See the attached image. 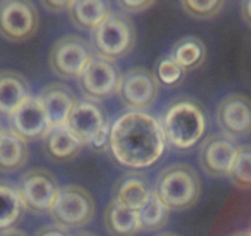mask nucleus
I'll list each match as a JSON object with an SVG mask.
<instances>
[{"mask_svg":"<svg viewBox=\"0 0 251 236\" xmlns=\"http://www.w3.org/2000/svg\"><path fill=\"white\" fill-rule=\"evenodd\" d=\"M38 26L39 15L33 2L0 1V37L10 42H24L36 34Z\"/></svg>","mask_w":251,"mask_h":236,"instance_id":"9","label":"nucleus"},{"mask_svg":"<svg viewBox=\"0 0 251 236\" xmlns=\"http://www.w3.org/2000/svg\"><path fill=\"white\" fill-rule=\"evenodd\" d=\"M239 145L235 139L223 134H211L203 140L199 151V162L211 177H229Z\"/></svg>","mask_w":251,"mask_h":236,"instance_id":"11","label":"nucleus"},{"mask_svg":"<svg viewBox=\"0 0 251 236\" xmlns=\"http://www.w3.org/2000/svg\"><path fill=\"white\" fill-rule=\"evenodd\" d=\"M181 7L189 16L194 19L205 20L211 19L221 12L225 6V1L215 0V1H194V0H184L180 2Z\"/></svg>","mask_w":251,"mask_h":236,"instance_id":"27","label":"nucleus"},{"mask_svg":"<svg viewBox=\"0 0 251 236\" xmlns=\"http://www.w3.org/2000/svg\"><path fill=\"white\" fill-rule=\"evenodd\" d=\"M26 211L17 184L0 179V231L12 229Z\"/></svg>","mask_w":251,"mask_h":236,"instance_id":"22","label":"nucleus"},{"mask_svg":"<svg viewBox=\"0 0 251 236\" xmlns=\"http://www.w3.org/2000/svg\"><path fill=\"white\" fill-rule=\"evenodd\" d=\"M68 12L74 26L81 31L91 32L112 14L109 2L100 0L73 1Z\"/></svg>","mask_w":251,"mask_h":236,"instance_id":"20","label":"nucleus"},{"mask_svg":"<svg viewBox=\"0 0 251 236\" xmlns=\"http://www.w3.org/2000/svg\"><path fill=\"white\" fill-rule=\"evenodd\" d=\"M137 213H139L141 230H158L168 223L169 209L162 203V201L157 197L154 191L150 201L140 210H137Z\"/></svg>","mask_w":251,"mask_h":236,"instance_id":"24","label":"nucleus"},{"mask_svg":"<svg viewBox=\"0 0 251 236\" xmlns=\"http://www.w3.org/2000/svg\"><path fill=\"white\" fill-rule=\"evenodd\" d=\"M159 83L154 73L146 68H132L123 74L120 81V101L131 111H145L157 101Z\"/></svg>","mask_w":251,"mask_h":236,"instance_id":"10","label":"nucleus"},{"mask_svg":"<svg viewBox=\"0 0 251 236\" xmlns=\"http://www.w3.org/2000/svg\"><path fill=\"white\" fill-rule=\"evenodd\" d=\"M185 74L186 71L176 61H174L171 56L161 57L157 60L154 75L158 83L167 88H176L183 83Z\"/></svg>","mask_w":251,"mask_h":236,"instance_id":"26","label":"nucleus"},{"mask_svg":"<svg viewBox=\"0 0 251 236\" xmlns=\"http://www.w3.org/2000/svg\"><path fill=\"white\" fill-rule=\"evenodd\" d=\"M216 119L223 134L233 139L251 134V98L243 93L227 95L218 103Z\"/></svg>","mask_w":251,"mask_h":236,"instance_id":"12","label":"nucleus"},{"mask_svg":"<svg viewBox=\"0 0 251 236\" xmlns=\"http://www.w3.org/2000/svg\"><path fill=\"white\" fill-rule=\"evenodd\" d=\"M71 236H97L92 233H88V231H81V233L75 234V235H71Z\"/></svg>","mask_w":251,"mask_h":236,"instance_id":"34","label":"nucleus"},{"mask_svg":"<svg viewBox=\"0 0 251 236\" xmlns=\"http://www.w3.org/2000/svg\"><path fill=\"white\" fill-rule=\"evenodd\" d=\"M28 159V147L27 142L5 129L0 138V172L10 174L24 167Z\"/></svg>","mask_w":251,"mask_h":236,"instance_id":"21","label":"nucleus"},{"mask_svg":"<svg viewBox=\"0 0 251 236\" xmlns=\"http://www.w3.org/2000/svg\"><path fill=\"white\" fill-rule=\"evenodd\" d=\"M109 120L105 117L104 111L96 101H77L69 117L66 127L83 143L87 145L91 138Z\"/></svg>","mask_w":251,"mask_h":236,"instance_id":"15","label":"nucleus"},{"mask_svg":"<svg viewBox=\"0 0 251 236\" xmlns=\"http://www.w3.org/2000/svg\"><path fill=\"white\" fill-rule=\"evenodd\" d=\"M17 188L26 210L42 214L50 211L60 187L50 171L34 167L21 175Z\"/></svg>","mask_w":251,"mask_h":236,"instance_id":"8","label":"nucleus"},{"mask_svg":"<svg viewBox=\"0 0 251 236\" xmlns=\"http://www.w3.org/2000/svg\"><path fill=\"white\" fill-rule=\"evenodd\" d=\"M93 47L76 34L63 36L49 52V66L59 78L77 79L95 56Z\"/></svg>","mask_w":251,"mask_h":236,"instance_id":"7","label":"nucleus"},{"mask_svg":"<svg viewBox=\"0 0 251 236\" xmlns=\"http://www.w3.org/2000/svg\"><path fill=\"white\" fill-rule=\"evenodd\" d=\"M156 4L152 0H131V1H119L118 5L126 12H142L149 10L150 7Z\"/></svg>","mask_w":251,"mask_h":236,"instance_id":"29","label":"nucleus"},{"mask_svg":"<svg viewBox=\"0 0 251 236\" xmlns=\"http://www.w3.org/2000/svg\"><path fill=\"white\" fill-rule=\"evenodd\" d=\"M29 97V84L22 74L0 71V117L9 118Z\"/></svg>","mask_w":251,"mask_h":236,"instance_id":"17","label":"nucleus"},{"mask_svg":"<svg viewBox=\"0 0 251 236\" xmlns=\"http://www.w3.org/2000/svg\"><path fill=\"white\" fill-rule=\"evenodd\" d=\"M167 147L161 120L146 111H130L110 127L109 152L124 167L139 170L156 164Z\"/></svg>","mask_w":251,"mask_h":236,"instance_id":"1","label":"nucleus"},{"mask_svg":"<svg viewBox=\"0 0 251 236\" xmlns=\"http://www.w3.org/2000/svg\"><path fill=\"white\" fill-rule=\"evenodd\" d=\"M230 236H251V235H250L249 230H248V231H238V233H234L233 235H230Z\"/></svg>","mask_w":251,"mask_h":236,"instance_id":"35","label":"nucleus"},{"mask_svg":"<svg viewBox=\"0 0 251 236\" xmlns=\"http://www.w3.org/2000/svg\"><path fill=\"white\" fill-rule=\"evenodd\" d=\"M34 236H71L69 231L63 226L58 224H51V225H46L39 229Z\"/></svg>","mask_w":251,"mask_h":236,"instance_id":"30","label":"nucleus"},{"mask_svg":"<svg viewBox=\"0 0 251 236\" xmlns=\"http://www.w3.org/2000/svg\"><path fill=\"white\" fill-rule=\"evenodd\" d=\"M249 233H250V235H251V224H250V228H249Z\"/></svg>","mask_w":251,"mask_h":236,"instance_id":"38","label":"nucleus"},{"mask_svg":"<svg viewBox=\"0 0 251 236\" xmlns=\"http://www.w3.org/2000/svg\"><path fill=\"white\" fill-rule=\"evenodd\" d=\"M151 189L146 177L139 172H129L119 177L113 188V199L134 210H140L151 198Z\"/></svg>","mask_w":251,"mask_h":236,"instance_id":"16","label":"nucleus"},{"mask_svg":"<svg viewBox=\"0 0 251 236\" xmlns=\"http://www.w3.org/2000/svg\"><path fill=\"white\" fill-rule=\"evenodd\" d=\"M110 127L109 122L107 124L103 125L92 138L90 142L87 143V147L90 148L92 151L96 152H103L109 150V139H110Z\"/></svg>","mask_w":251,"mask_h":236,"instance_id":"28","label":"nucleus"},{"mask_svg":"<svg viewBox=\"0 0 251 236\" xmlns=\"http://www.w3.org/2000/svg\"><path fill=\"white\" fill-rule=\"evenodd\" d=\"M135 43V25L132 20L123 12H112L91 32V46L95 53L112 60L130 53Z\"/></svg>","mask_w":251,"mask_h":236,"instance_id":"4","label":"nucleus"},{"mask_svg":"<svg viewBox=\"0 0 251 236\" xmlns=\"http://www.w3.org/2000/svg\"><path fill=\"white\" fill-rule=\"evenodd\" d=\"M169 56L184 70L190 71L200 68L205 63L207 49L200 38L195 36H186L174 44Z\"/></svg>","mask_w":251,"mask_h":236,"instance_id":"23","label":"nucleus"},{"mask_svg":"<svg viewBox=\"0 0 251 236\" xmlns=\"http://www.w3.org/2000/svg\"><path fill=\"white\" fill-rule=\"evenodd\" d=\"M157 236H179V235H176V234H173V233H163V234H159V235Z\"/></svg>","mask_w":251,"mask_h":236,"instance_id":"36","label":"nucleus"},{"mask_svg":"<svg viewBox=\"0 0 251 236\" xmlns=\"http://www.w3.org/2000/svg\"><path fill=\"white\" fill-rule=\"evenodd\" d=\"M123 74L115 60L95 56L77 78L81 92L87 100L103 101L118 93Z\"/></svg>","mask_w":251,"mask_h":236,"instance_id":"6","label":"nucleus"},{"mask_svg":"<svg viewBox=\"0 0 251 236\" xmlns=\"http://www.w3.org/2000/svg\"><path fill=\"white\" fill-rule=\"evenodd\" d=\"M96 206L87 189L76 184L60 187L49 214L55 224L68 229H77L90 223Z\"/></svg>","mask_w":251,"mask_h":236,"instance_id":"5","label":"nucleus"},{"mask_svg":"<svg viewBox=\"0 0 251 236\" xmlns=\"http://www.w3.org/2000/svg\"><path fill=\"white\" fill-rule=\"evenodd\" d=\"M229 178L235 187L251 189V145H240Z\"/></svg>","mask_w":251,"mask_h":236,"instance_id":"25","label":"nucleus"},{"mask_svg":"<svg viewBox=\"0 0 251 236\" xmlns=\"http://www.w3.org/2000/svg\"><path fill=\"white\" fill-rule=\"evenodd\" d=\"M161 118L167 143L178 150L195 147L207 129L205 107L190 97H179L169 102Z\"/></svg>","mask_w":251,"mask_h":236,"instance_id":"2","label":"nucleus"},{"mask_svg":"<svg viewBox=\"0 0 251 236\" xmlns=\"http://www.w3.org/2000/svg\"><path fill=\"white\" fill-rule=\"evenodd\" d=\"M153 191L169 210H185L200 198L201 181L190 165L176 162L159 172Z\"/></svg>","mask_w":251,"mask_h":236,"instance_id":"3","label":"nucleus"},{"mask_svg":"<svg viewBox=\"0 0 251 236\" xmlns=\"http://www.w3.org/2000/svg\"><path fill=\"white\" fill-rule=\"evenodd\" d=\"M37 98L46 112L50 128L66 125L77 103L74 91L61 83H51L44 86Z\"/></svg>","mask_w":251,"mask_h":236,"instance_id":"14","label":"nucleus"},{"mask_svg":"<svg viewBox=\"0 0 251 236\" xmlns=\"http://www.w3.org/2000/svg\"><path fill=\"white\" fill-rule=\"evenodd\" d=\"M41 4L44 9L49 10V11L61 12L69 11L73 1H68V0H47V1H42Z\"/></svg>","mask_w":251,"mask_h":236,"instance_id":"31","label":"nucleus"},{"mask_svg":"<svg viewBox=\"0 0 251 236\" xmlns=\"http://www.w3.org/2000/svg\"><path fill=\"white\" fill-rule=\"evenodd\" d=\"M104 226L112 236H135L140 228L137 210L123 206L113 199L104 210Z\"/></svg>","mask_w":251,"mask_h":236,"instance_id":"19","label":"nucleus"},{"mask_svg":"<svg viewBox=\"0 0 251 236\" xmlns=\"http://www.w3.org/2000/svg\"><path fill=\"white\" fill-rule=\"evenodd\" d=\"M9 129L25 142L44 139L50 130L46 112L37 97H29L9 118Z\"/></svg>","mask_w":251,"mask_h":236,"instance_id":"13","label":"nucleus"},{"mask_svg":"<svg viewBox=\"0 0 251 236\" xmlns=\"http://www.w3.org/2000/svg\"><path fill=\"white\" fill-rule=\"evenodd\" d=\"M0 236H28L26 233H24L22 230L16 228L9 229V230H5L0 233Z\"/></svg>","mask_w":251,"mask_h":236,"instance_id":"33","label":"nucleus"},{"mask_svg":"<svg viewBox=\"0 0 251 236\" xmlns=\"http://www.w3.org/2000/svg\"><path fill=\"white\" fill-rule=\"evenodd\" d=\"M83 143L66 125L50 128L43 139V150L53 161H70L80 154Z\"/></svg>","mask_w":251,"mask_h":236,"instance_id":"18","label":"nucleus"},{"mask_svg":"<svg viewBox=\"0 0 251 236\" xmlns=\"http://www.w3.org/2000/svg\"><path fill=\"white\" fill-rule=\"evenodd\" d=\"M242 16L243 20L251 27V0L242 2Z\"/></svg>","mask_w":251,"mask_h":236,"instance_id":"32","label":"nucleus"},{"mask_svg":"<svg viewBox=\"0 0 251 236\" xmlns=\"http://www.w3.org/2000/svg\"><path fill=\"white\" fill-rule=\"evenodd\" d=\"M4 132H5V129H4V127H2L1 122H0V138L2 137V134H4Z\"/></svg>","mask_w":251,"mask_h":236,"instance_id":"37","label":"nucleus"}]
</instances>
